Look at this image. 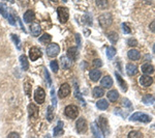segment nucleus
<instances>
[{
    "instance_id": "1",
    "label": "nucleus",
    "mask_w": 155,
    "mask_h": 138,
    "mask_svg": "<svg viewBox=\"0 0 155 138\" xmlns=\"http://www.w3.org/2000/svg\"><path fill=\"white\" fill-rule=\"evenodd\" d=\"M129 120H133V122H145V124H148L152 120V117L149 116L148 114H145L143 112H135L131 116L129 117Z\"/></svg>"
},
{
    "instance_id": "2",
    "label": "nucleus",
    "mask_w": 155,
    "mask_h": 138,
    "mask_svg": "<svg viewBox=\"0 0 155 138\" xmlns=\"http://www.w3.org/2000/svg\"><path fill=\"white\" fill-rule=\"evenodd\" d=\"M98 22L100 24L101 27H108L110 25L112 24L113 22V18H112V15L108 13H106V14H102L100 16L98 17Z\"/></svg>"
},
{
    "instance_id": "3",
    "label": "nucleus",
    "mask_w": 155,
    "mask_h": 138,
    "mask_svg": "<svg viewBox=\"0 0 155 138\" xmlns=\"http://www.w3.org/2000/svg\"><path fill=\"white\" fill-rule=\"evenodd\" d=\"M64 113L67 117L73 120V118H77L78 115H79V109H78V107L75 106V105H68V106L65 107Z\"/></svg>"
},
{
    "instance_id": "4",
    "label": "nucleus",
    "mask_w": 155,
    "mask_h": 138,
    "mask_svg": "<svg viewBox=\"0 0 155 138\" xmlns=\"http://www.w3.org/2000/svg\"><path fill=\"white\" fill-rule=\"evenodd\" d=\"M57 14H58V19H59L60 23H66L67 20H68V17H69L68 10L66 7L60 6V7L57 8Z\"/></svg>"
},
{
    "instance_id": "5",
    "label": "nucleus",
    "mask_w": 155,
    "mask_h": 138,
    "mask_svg": "<svg viewBox=\"0 0 155 138\" xmlns=\"http://www.w3.org/2000/svg\"><path fill=\"white\" fill-rule=\"evenodd\" d=\"M60 52V48L58 46V44H55V43H51V44L46 47V55L49 57H56L57 55L59 54Z\"/></svg>"
},
{
    "instance_id": "6",
    "label": "nucleus",
    "mask_w": 155,
    "mask_h": 138,
    "mask_svg": "<svg viewBox=\"0 0 155 138\" xmlns=\"http://www.w3.org/2000/svg\"><path fill=\"white\" fill-rule=\"evenodd\" d=\"M75 129H77L78 133H80V134H84V133L87 132V129H88V125H87V122H86L85 118H79L75 122Z\"/></svg>"
},
{
    "instance_id": "7",
    "label": "nucleus",
    "mask_w": 155,
    "mask_h": 138,
    "mask_svg": "<svg viewBox=\"0 0 155 138\" xmlns=\"http://www.w3.org/2000/svg\"><path fill=\"white\" fill-rule=\"evenodd\" d=\"M46 99V92H44V88L38 87L34 91V101L37 103V104H42Z\"/></svg>"
},
{
    "instance_id": "8",
    "label": "nucleus",
    "mask_w": 155,
    "mask_h": 138,
    "mask_svg": "<svg viewBox=\"0 0 155 138\" xmlns=\"http://www.w3.org/2000/svg\"><path fill=\"white\" fill-rule=\"evenodd\" d=\"M42 56V52L38 47H32L29 50V57L32 61H35Z\"/></svg>"
},
{
    "instance_id": "9",
    "label": "nucleus",
    "mask_w": 155,
    "mask_h": 138,
    "mask_svg": "<svg viewBox=\"0 0 155 138\" xmlns=\"http://www.w3.org/2000/svg\"><path fill=\"white\" fill-rule=\"evenodd\" d=\"M98 126H99V129L101 130V132L106 135L108 134V120L104 115H100L99 118H98Z\"/></svg>"
},
{
    "instance_id": "10",
    "label": "nucleus",
    "mask_w": 155,
    "mask_h": 138,
    "mask_svg": "<svg viewBox=\"0 0 155 138\" xmlns=\"http://www.w3.org/2000/svg\"><path fill=\"white\" fill-rule=\"evenodd\" d=\"M69 94H70V86L67 83H63L61 86H60L59 91H58V96H59V98H61V99L66 98V97L69 96Z\"/></svg>"
},
{
    "instance_id": "11",
    "label": "nucleus",
    "mask_w": 155,
    "mask_h": 138,
    "mask_svg": "<svg viewBox=\"0 0 155 138\" xmlns=\"http://www.w3.org/2000/svg\"><path fill=\"white\" fill-rule=\"evenodd\" d=\"M139 82H140V84H141L142 86H144V87H148V86H150L153 83V79L151 78L150 76L143 75V76L140 77Z\"/></svg>"
},
{
    "instance_id": "12",
    "label": "nucleus",
    "mask_w": 155,
    "mask_h": 138,
    "mask_svg": "<svg viewBox=\"0 0 155 138\" xmlns=\"http://www.w3.org/2000/svg\"><path fill=\"white\" fill-rule=\"evenodd\" d=\"M78 56H79V51H78L77 48H70V49L67 50V57L71 61L77 60Z\"/></svg>"
},
{
    "instance_id": "13",
    "label": "nucleus",
    "mask_w": 155,
    "mask_h": 138,
    "mask_svg": "<svg viewBox=\"0 0 155 138\" xmlns=\"http://www.w3.org/2000/svg\"><path fill=\"white\" fill-rule=\"evenodd\" d=\"M100 84L102 87L104 88H110L113 85V79L110 77V76H104L100 81Z\"/></svg>"
},
{
    "instance_id": "14",
    "label": "nucleus",
    "mask_w": 155,
    "mask_h": 138,
    "mask_svg": "<svg viewBox=\"0 0 155 138\" xmlns=\"http://www.w3.org/2000/svg\"><path fill=\"white\" fill-rule=\"evenodd\" d=\"M63 134V122L59 120L57 126L54 128V137H59L60 135Z\"/></svg>"
},
{
    "instance_id": "15",
    "label": "nucleus",
    "mask_w": 155,
    "mask_h": 138,
    "mask_svg": "<svg viewBox=\"0 0 155 138\" xmlns=\"http://www.w3.org/2000/svg\"><path fill=\"white\" fill-rule=\"evenodd\" d=\"M127 56H128L129 59H132V60H139L140 57H141V54L137 50L135 49H131L129 50L128 53H127Z\"/></svg>"
},
{
    "instance_id": "16",
    "label": "nucleus",
    "mask_w": 155,
    "mask_h": 138,
    "mask_svg": "<svg viewBox=\"0 0 155 138\" xmlns=\"http://www.w3.org/2000/svg\"><path fill=\"white\" fill-rule=\"evenodd\" d=\"M142 72L146 75H149V74H152L154 72V67H153L151 63H144L142 65Z\"/></svg>"
},
{
    "instance_id": "17",
    "label": "nucleus",
    "mask_w": 155,
    "mask_h": 138,
    "mask_svg": "<svg viewBox=\"0 0 155 138\" xmlns=\"http://www.w3.org/2000/svg\"><path fill=\"white\" fill-rule=\"evenodd\" d=\"M28 112L30 117H36L38 115V108L34 104H30L28 106Z\"/></svg>"
},
{
    "instance_id": "18",
    "label": "nucleus",
    "mask_w": 155,
    "mask_h": 138,
    "mask_svg": "<svg viewBox=\"0 0 155 138\" xmlns=\"http://www.w3.org/2000/svg\"><path fill=\"white\" fill-rule=\"evenodd\" d=\"M60 63H61V67L63 69H69L70 67H71V60L69 59V58L67 57H65V56H62L61 58H60Z\"/></svg>"
},
{
    "instance_id": "19",
    "label": "nucleus",
    "mask_w": 155,
    "mask_h": 138,
    "mask_svg": "<svg viewBox=\"0 0 155 138\" xmlns=\"http://www.w3.org/2000/svg\"><path fill=\"white\" fill-rule=\"evenodd\" d=\"M24 21L26 22V23H31V22L33 21L34 19V13L31 10H29V11H27L25 14H24Z\"/></svg>"
},
{
    "instance_id": "20",
    "label": "nucleus",
    "mask_w": 155,
    "mask_h": 138,
    "mask_svg": "<svg viewBox=\"0 0 155 138\" xmlns=\"http://www.w3.org/2000/svg\"><path fill=\"white\" fill-rule=\"evenodd\" d=\"M30 30H31V33H32L33 37H38L39 34L41 33V28L38 24H33V25H31Z\"/></svg>"
},
{
    "instance_id": "21",
    "label": "nucleus",
    "mask_w": 155,
    "mask_h": 138,
    "mask_svg": "<svg viewBox=\"0 0 155 138\" xmlns=\"http://www.w3.org/2000/svg\"><path fill=\"white\" fill-rule=\"evenodd\" d=\"M90 79L92 81H98L99 80V78H100L101 76V73L99 70H96V69H94V70H92L90 72Z\"/></svg>"
},
{
    "instance_id": "22",
    "label": "nucleus",
    "mask_w": 155,
    "mask_h": 138,
    "mask_svg": "<svg viewBox=\"0 0 155 138\" xmlns=\"http://www.w3.org/2000/svg\"><path fill=\"white\" fill-rule=\"evenodd\" d=\"M108 99L110 100L111 102H115L117 101V99L119 98V94H118V91L116 90V89H113V90H110L108 91Z\"/></svg>"
},
{
    "instance_id": "23",
    "label": "nucleus",
    "mask_w": 155,
    "mask_h": 138,
    "mask_svg": "<svg viewBox=\"0 0 155 138\" xmlns=\"http://www.w3.org/2000/svg\"><path fill=\"white\" fill-rule=\"evenodd\" d=\"M126 72L129 76H132V75H135L137 73V65H132V63H128L126 65Z\"/></svg>"
},
{
    "instance_id": "24",
    "label": "nucleus",
    "mask_w": 155,
    "mask_h": 138,
    "mask_svg": "<svg viewBox=\"0 0 155 138\" xmlns=\"http://www.w3.org/2000/svg\"><path fill=\"white\" fill-rule=\"evenodd\" d=\"M115 76H116V79H117V81H118V83H119V85H120V87H121L122 89H123L124 91H126L127 90V84H126V82L122 79V77L120 75H119L118 73H115Z\"/></svg>"
},
{
    "instance_id": "25",
    "label": "nucleus",
    "mask_w": 155,
    "mask_h": 138,
    "mask_svg": "<svg viewBox=\"0 0 155 138\" xmlns=\"http://www.w3.org/2000/svg\"><path fill=\"white\" fill-rule=\"evenodd\" d=\"M92 94L94 98H101V97L104 94V90H103L101 87L97 86V87H94V88H93Z\"/></svg>"
},
{
    "instance_id": "26",
    "label": "nucleus",
    "mask_w": 155,
    "mask_h": 138,
    "mask_svg": "<svg viewBox=\"0 0 155 138\" xmlns=\"http://www.w3.org/2000/svg\"><path fill=\"white\" fill-rule=\"evenodd\" d=\"M20 61H21V65H22V69L24 71H27L29 69V63H28V59L26 57V55H21L20 56Z\"/></svg>"
},
{
    "instance_id": "27",
    "label": "nucleus",
    "mask_w": 155,
    "mask_h": 138,
    "mask_svg": "<svg viewBox=\"0 0 155 138\" xmlns=\"http://www.w3.org/2000/svg\"><path fill=\"white\" fill-rule=\"evenodd\" d=\"M96 107L100 110H106L108 107V103L106 100L101 99V100H99V101H97V103H96Z\"/></svg>"
},
{
    "instance_id": "28",
    "label": "nucleus",
    "mask_w": 155,
    "mask_h": 138,
    "mask_svg": "<svg viewBox=\"0 0 155 138\" xmlns=\"http://www.w3.org/2000/svg\"><path fill=\"white\" fill-rule=\"evenodd\" d=\"M143 103L146 105H151L154 103V97L152 96V94H146V96L143 97L142 99Z\"/></svg>"
},
{
    "instance_id": "29",
    "label": "nucleus",
    "mask_w": 155,
    "mask_h": 138,
    "mask_svg": "<svg viewBox=\"0 0 155 138\" xmlns=\"http://www.w3.org/2000/svg\"><path fill=\"white\" fill-rule=\"evenodd\" d=\"M0 14H1L5 19L8 18V15H9V14L7 13V6L5 5L4 3H0Z\"/></svg>"
},
{
    "instance_id": "30",
    "label": "nucleus",
    "mask_w": 155,
    "mask_h": 138,
    "mask_svg": "<svg viewBox=\"0 0 155 138\" xmlns=\"http://www.w3.org/2000/svg\"><path fill=\"white\" fill-rule=\"evenodd\" d=\"M127 138H143V133L140 131H130Z\"/></svg>"
},
{
    "instance_id": "31",
    "label": "nucleus",
    "mask_w": 155,
    "mask_h": 138,
    "mask_svg": "<svg viewBox=\"0 0 155 138\" xmlns=\"http://www.w3.org/2000/svg\"><path fill=\"white\" fill-rule=\"evenodd\" d=\"M24 90H25L26 94L28 97H30V94H31V83H30V80L27 79L26 82L24 83Z\"/></svg>"
},
{
    "instance_id": "32",
    "label": "nucleus",
    "mask_w": 155,
    "mask_h": 138,
    "mask_svg": "<svg viewBox=\"0 0 155 138\" xmlns=\"http://www.w3.org/2000/svg\"><path fill=\"white\" fill-rule=\"evenodd\" d=\"M106 37L110 39V42L113 43V44H115V43L117 42V39H118V34H117L116 32H108V33L106 34Z\"/></svg>"
},
{
    "instance_id": "33",
    "label": "nucleus",
    "mask_w": 155,
    "mask_h": 138,
    "mask_svg": "<svg viewBox=\"0 0 155 138\" xmlns=\"http://www.w3.org/2000/svg\"><path fill=\"white\" fill-rule=\"evenodd\" d=\"M46 118L49 122H52L54 118V108L51 106L48 107V111H46Z\"/></svg>"
},
{
    "instance_id": "34",
    "label": "nucleus",
    "mask_w": 155,
    "mask_h": 138,
    "mask_svg": "<svg viewBox=\"0 0 155 138\" xmlns=\"http://www.w3.org/2000/svg\"><path fill=\"white\" fill-rule=\"evenodd\" d=\"M106 55H108V59H113V57L116 55V49L114 47H108L106 49Z\"/></svg>"
},
{
    "instance_id": "35",
    "label": "nucleus",
    "mask_w": 155,
    "mask_h": 138,
    "mask_svg": "<svg viewBox=\"0 0 155 138\" xmlns=\"http://www.w3.org/2000/svg\"><path fill=\"white\" fill-rule=\"evenodd\" d=\"M91 130H92L93 135L95 136V138H102V136H101L100 132H99V130L97 129V127H96L95 124H93V125L91 126Z\"/></svg>"
},
{
    "instance_id": "36",
    "label": "nucleus",
    "mask_w": 155,
    "mask_h": 138,
    "mask_svg": "<svg viewBox=\"0 0 155 138\" xmlns=\"http://www.w3.org/2000/svg\"><path fill=\"white\" fill-rule=\"evenodd\" d=\"M51 39H52V37L50 35V34L44 33L40 37H39V42L40 43H49Z\"/></svg>"
},
{
    "instance_id": "37",
    "label": "nucleus",
    "mask_w": 155,
    "mask_h": 138,
    "mask_svg": "<svg viewBox=\"0 0 155 138\" xmlns=\"http://www.w3.org/2000/svg\"><path fill=\"white\" fill-rule=\"evenodd\" d=\"M11 39H13V42H15V45L17 46V49L21 50V42H20V37L18 35H16V34H13L11 35Z\"/></svg>"
},
{
    "instance_id": "38",
    "label": "nucleus",
    "mask_w": 155,
    "mask_h": 138,
    "mask_svg": "<svg viewBox=\"0 0 155 138\" xmlns=\"http://www.w3.org/2000/svg\"><path fill=\"white\" fill-rule=\"evenodd\" d=\"M50 67H51V70L53 71L54 73H57V72H58V70H59L58 63H57L56 60H53V61H51V63H50Z\"/></svg>"
},
{
    "instance_id": "39",
    "label": "nucleus",
    "mask_w": 155,
    "mask_h": 138,
    "mask_svg": "<svg viewBox=\"0 0 155 138\" xmlns=\"http://www.w3.org/2000/svg\"><path fill=\"white\" fill-rule=\"evenodd\" d=\"M73 86H75V98H78V99L80 100L81 102H83V103H84V100H83V98L80 96V91H79L78 83H73Z\"/></svg>"
},
{
    "instance_id": "40",
    "label": "nucleus",
    "mask_w": 155,
    "mask_h": 138,
    "mask_svg": "<svg viewBox=\"0 0 155 138\" xmlns=\"http://www.w3.org/2000/svg\"><path fill=\"white\" fill-rule=\"evenodd\" d=\"M96 5L98 7L100 8V10H106V6H108V1H96Z\"/></svg>"
},
{
    "instance_id": "41",
    "label": "nucleus",
    "mask_w": 155,
    "mask_h": 138,
    "mask_svg": "<svg viewBox=\"0 0 155 138\" xmlns=\"http://www.w3.org/2000/svg\"><path fill=\"white\" fill-rule=\"evenodd\" d=\"M51 96H52V103H53L54 107H56L57 101H56V96H55V90H54V88L51 89Z\"/></svg>"
},
{
    "instance_id": "42",
    "label": "nucleus",
    "mask_w": 155,
    "mask_h": 138,
    "mask_svg": "<svg viewBox=\"0 0 155 138\" xmlns=\"http://www.w3.org/2000/svg\"><path fill=\"white\" fill-rule=\"evenodd\" d=\"M127 44H128L130 47H135V46H137V41L135 39H129Z\"/></svg>"
},
{
    "instance_id": "43",
    "label": "nucleus",
    "mask_w": 155,
    "mask_h": 138,
    "mask_svg": "<svg viewBox=\"0 0 155 138\" xmlns=\"http://www.w3.org/2000/svg\"><path fill=\"white\" fill-rule=\"evenodd\" d=\"M44 76H46V82H48V84H49V85H51V84H52V79H51V77H50V74H49V72H48V70H46V69H44Z\"/></svg>"
},
{
    "instance_id": "44",
    "label": "nucleus",
    "mask_w": 155,
    "mask_h": 138,
    "mask_svg": "<svg viewBox=\"0 0 155 138\" xmlns=\"http://www.w3.org/2000/svg\"><path fill=\"white\" fill-rule=\"evenodd\" d=\"M122 30L124 31V33H126V34L130 33V31H131V30H130V28L128 27V25H127V24H125V23L122 24Z\"/></svg>"
},
{
    "instance_id": "45",
    "label": "nucleus",
    "mask_w": 155,
    "mask_h": 138,
    "mask_svg": "<svg viewBox=\"0 0 155 138\" xmlns=\"http://www.w3.org/2000/svg\"><path fill=\"white\" fill-rule=\"evenodd\" d=\"M93 65H94L95 68H100L101 65H102V63H101L100 59L96 58V59H94V61H93Z\"/></svg>"
},
{
    "instance_id": "46",
    "label": "nucleus",
    "mask_w": 155,
    "mask_h": 138,
    "mask_svg": "<svg viewBox=\"0 0 155 138\" xmlns=\"http://www.w3.org/2000/svg\"><path fill=\"white\" fill-rule=\"evenodd\" d=\"M7 138H21V137L17 132H11V133H9V134H8Z\"/></svg>"
},
{
    "instance_id": "47",
    "label": "nucleus",
    "mask_w": 155,
    "mask_h": 138,
    "mask_svg": "<svg viewBox=\"0 0 155 138\" xmlns=\"http://www.w3.org/2000/svg\"><path fill=\"white\" fill-rule=\"evenodd\" d=\"M123 104L125 105V106H127V108H128V109H131L132 108V105H131V103H130V102L128 101V100L127 99H124V101H123Z\"/></svg>"
},
{
    "instance_id": "48",
    "label": "nucleus",
    "mask_w": 155,
    "mask_h": 138,
    "mask_svg": "<svg viewBox=\"0 0 155 138\" xmlns=\"http://www.w3.org/2000/svg\"><path fill=\"white\" fill-rule=\"evenodd\" d=\"M149 28H150V30H151L152 32H155V20L149 25Z\"/></svg>"
},
{
    "instance_id": "49",
    "label": "nucleus",
    "mask_w": 155,
    "mask_h": 138,
    "mask_svg": "<svg viewBox=\"0 0 155 138\" xmlns=\"http://www.w3.org/2000/svg\"><path fill=\"white\" fill-rule=\"evenodd\" d=\"M8 21H9V23L11 24V25H15V20H13V15H8Z\"/></svg>"
},
{
    "instance_id": "50",
    "label": "nucleus",
    "mask_w": 155,
    "mask_h": 138,
    "mask_svg": "<svg viewBox=\"0 0 155 138\" xmlns=\"http://www.w3.org/2000/svg\"><path fill=\"white\" fill-rule=\"evenodd\" d=\"M75 39H77V44H78V46H80V44H81V39H80V34H75Z\"/></svg>"
},
{
    "instance_id": "51",
    "label": "nucleus",
    "mask_w": 155,
    "mask_h": 138,
    "mask_svg": "<svg viewBox=\"0 0 155 138\" xmlns=\"http://www.w3.org/2000/svg\"><path fill=\"white\" fill-rule=\"evenodd\" d=\"M153 51H154V53H155V44H154V46H153Z\"/></svg>"
},
{
    "instance_id": "52",
    "label": "nucleus",
    "mask_w": 155,
    "mask_h": 138,
    "mask_svg": "<svg viewBox=\"0 0 155 138\" xmlns=\"http://www.w3.org/2000/svg\"><path fill=\"white\" fill-rule=\"evenodd\" d=\"M44 138H50V136H49V135H46V137H44Z\"/></svg>"
}]
</instances>
